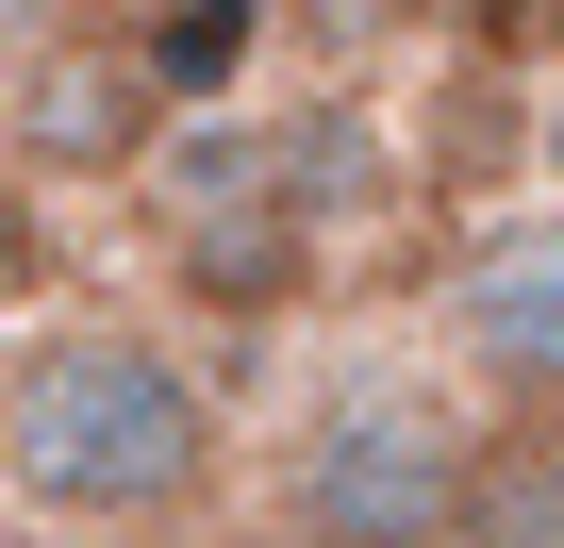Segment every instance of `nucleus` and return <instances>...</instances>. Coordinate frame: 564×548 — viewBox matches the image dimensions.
Segmentation results:
<instances>
[{
    "label": "nucleus",
    "instance_id": "6",
    "mask_svg": "<svg viewBox=\"0 0 564 548\" xmlns=\"http://www.w3.org/2000/svg\"><path fill=\"white\" fill-rule=\"evenodd\" d=\"M465 548H564V432H498V416H481Z\"/></svg>",
    "mask_w": 564,
    "mask_h": 548
},
{
    "label": "nucleus",
    "instance_id": "2",
    "mask_svg": "<svg viewBox=\"0 0 564 548\" xmlns=\"http://www.w3.org/2000/svg\"><path fill=\"white\" fill-rule=\"evenodd\" d=\"M465 482H481V399L415 350H366L265 432L249 498L265 548H465Z\"/></svg>",
    "mask_w": 564,
    "mask_h": 548
},
{
    "label": "nucleus",
    "instance_id": "5",
    "mask_svg": "<svg viewBox=\"0 0 564 548\" xmlns=\"http://www.w3.org/2000/svg\"><path fill=\"white\" fill-rule=\"evenodd\" d=\"M18 133H34L51 166H133V150H150V84H133V51H117V67H34Z\"/></svg>",
    "mask_w": 564,
    "mask_h": 548
},
{
    "label": "nucleus",
    "instance_id": "3",
    "mask_svg": "<svg viewBox=\"0 0 564 548\" xmlns=\"http://www.w3.org/2000/svg\"><path fill=\"white\" fill-rule=\"evenodd\" d=\"M432 366L498 432H564V200L498 216L448 283H432Z\"/></svg>",
    "mask_w": 564,
    "mask_h": 548
},
{
    "label": "nucleus",
    "instance_id": "4",
    "mask_svg": "<svg viewBox=\"0 0 564 548\" xmlns=\"http://www.w3.org/2000/svg\"><path fill=\"white\" fill-rule=\"evenodd\" d=\"M249 51H265V0H166L133 34V84H150V117H216V100H249Z\"/></svg>",
    "mask_w": 564,
    "mask_h": 548
},
{
    "label": "nucleus",
    "instance_id": "8",
    "mask_svg": "<svg viewBox=\"0 0 564 548\" xmlns=\"http://www.w3.org/2000/svg\"><path fill=\"white\" fill-rule=\"evenodd\" d=\"M183 548H265V531H183Z\"/></svg>",
    "mask_w": 564,
    "mask_h": 548
},
{
    "label": "nucleus",
    "instance_id": "7",
    "mask_svg": "<svg viewBox=\"0 0 564 548\" xmlns=\"http://www.w3.org/2000/svg\"><path fill=\"white\" fill-rule=\"evenodd\" d=\"M34 266H51V233H34V183H0V300H18Z\"/></svg>",
    "mask_w": 564,
    "mask_h": 548
},
{
    "label": "nucleus",
    "instance_id": "1",
    "mask_svg": "<svg viewBox=\"0 0 564 548\" xmlns=\"http://www.w3.org/2000/svg\"><path fill=\"white\" fill-rule=\"evenodd\" d=\"M232 498V399L166 316H51L0 366V515L51 548H183Z\"/></svg>",
    "mask_w": 564,
    "mask_h": 548
}]
</instances>
